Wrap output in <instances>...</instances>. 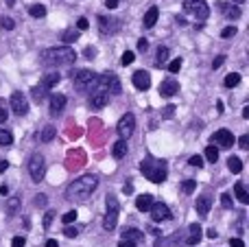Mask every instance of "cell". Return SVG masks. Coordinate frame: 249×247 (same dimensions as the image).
<instances>
[{"label":"cell","instance_id":"1","mask_svg":"<svg viewBox=\"0 0 249 247\" xmlns=\"http://www.w3.org/2000/svg\"><path fill=\"white\" fill-rule=\"evenodd\" d=\"M99 186V177L96 175H81L79 179H74L66 191V199L68 201H88L92 197V193Z\"/></svg>","mask_w":249,"mask_h":247},{"label":"cell","instance_id":"2","mask_svg":"<svg viewBox=\"0 0 249 247\" xmlns=\"http://www.w3.org/2000/svg\"><path fill=\"white\" fill-rule=\"evenodd\" d=\"M39 59H42V64L48 66V68H59V66L74 64L77 53H74V48H70V46H53V48L42 51Z\"/></svg>","mask_w":249,"mask_h":247},{"label":"cell","instance_id":"3","mask_svg":"<svg viewBox=\"0 0 249 247\" xmlns=\"http://www.w3.org/2000/svg\"><path fill=\"white\" fill-rule=\"evenodd\" d=\"M140 171H142V175H144L149 182H153V184H162L164 179H166V175H168L166 162L155 160V158H144V160L140 162Z\"/></svg>","mask_w":249,"mask_h":247},{"label":"cell","instance_id":"4","mask_svg":"<svg viewBox=\"0 0 249 247\" xmlns=\"http://www.w3.org/2000/svg\"><path fill=\"white\" fill-rule=\"evenodd\" d=\"M96 79H99V74L92 72V70H74L72 72V83L79 92H86V90L96 88Z\"/></svg>","mask_w":249,"mask_h":247},{"label":"cell","instance_id":"5","mask_svg":"<svg viewBox=\"0 0 249 247\" xmlns=\"http://www.w3.org/2000/svg\"><path fill=\"white\" fill-rule=\"evenodd\" d=\"M96 90L99 92H105V94H121V81H118L116 74L112 72H105L96 79Z\"/></svg>","mask_w":249,"mask_h":247},{"label":"cell","instance_id":"6","mask_svg":"<svg viewBox=\"0 0 249 247\" xmlns=\"http://www.w3.org/2000/svg\"><path fill=\"white\" fill-rule=\"evenodd\" d=\"M118 212H121V208H118L116 197L107 195V212H105V219H103V228H105L107 232H112L114 228H116V223H118Z\"/></svg>","mask_w":249,"mask_h":247},{"label":"cell","instance_id":"7","mask_svg":"<svg viewBox=\"0 0 249 247\" xmlns=\"http://www.w3.org/2000/svg\"><path fill=\"white\" fill-rule=\"evenodd\" d=\"M184 11L193 13L197 20H206L210 16V7H208L206 0H186L184 2Z\"/></svg>","mask_w":249,"mask_h":247},{"label":"cell","instance_id":"8","mask_svg":"<svg viewBox=\"0 0 249 247\" xmlns=\"http://www.w3.org/2000/svg\"><path fill=\"white\" fill-rule=\"evenodd\" d=\"M29 173L33 182H42L44 173H46V164H44V156L42 153H33L29 160Z\"/></svg>","mask_w":249,"mask_h":247},{"label":"cell","instance_id":"9","mask_svg":"<svg viewBox=\"0 0 249 247\" xmlns=\"http://www.w3.org/2000/svg\"><path fill=\"white\" fill-rule=\"evenodd\" d=\"M133 129H136V116H133V114H124L121 121H118V127H116L121 140H127L129 136L133 134Z\"/></svg>","mask_w":249,"mask_h":247},{"label":"cell","instance_id":"10","mask_svg":"<svg viewBox=\"0 0 249 247\" xmlns=\"http://www.w3.org/2000/svg\"><path fill=\"white\" fill-rule=\"evenodd\" d=\"M9 105H11V112L18 114V116H24V114L29 112V101H26V96L22 94V92H13Z\"/></svg>","mask_w":249,"mask_h":247},{"label":"cell","instance_id":"11","mask_svg":"<svg viewBox=\"0 0 249 247\" xmlns=\"http://www.w3.org/2000/svg\"><path fill=\"white\" fill-rule=\"evenodd\" d=\"M121 29V20L112 16H99V31L103 35H112Z\"/></svg>","mask_w":249,"mask_h":247},{"label":"cell","instance_id":"12","mask_svg":"<svg viewBox=\"0 0 249 247\" xmlns=\"http://www.w3.org/2000/svg\"><path fill=\"white\" fill-rule=\"evenodd\" d=\"M234 140H236V138H234V134L230 129H219L214 136H212V142L219 144L221 149H232L234 147Z\"/></svg>","mask_w":249,"mask_h":247},{"label":"cell","instance_id":"13","mask_svg":"<svg viewBox=\"0 0 249 247\" xmlns=\"http://www.w3.org/2000/svg\"><path fill=\"white\" fill-rule=\"evenodd\" d=\"M149 212H151V219H153L155 223H162V221H168V219H171V210H168V206L162 204V201L151 206Z\"/></svg>","mask_w":249,"mask_h":247},{"label":"cell","instance_id":"14","mask_svg":"<svg viewBox=\"0 0 249 247\" xmlns=\"http://www.w3.org/2000/svg\"><path fill=\"white\" fill-rule=\"evenodd\" d=\"M131 81H133V86L138 88V90H149L151 88V74L146 72V70H138V72H133V77H131Z\"/></svg>","mask_w":249,"mask_h":247},{"label":"cell","instance_id":"15","mask_svg":"<svg viewBox=\"0 0 249 247\" xmlns=\"http://www.w3.org/2000/svg\"><path fill=\"white\" fill-rule=\"evenodd\" d=\"M51 114L53 116H57V114H61L64 112V107H66V96L64 94H51Z\"/></svg>","mask_w":249,"mask_h":247},{"label":"cell","instance_id":"16","mask_svg":"<svg viewBox=\"0 0 249 247\" xmlns=\"http://www.w3.org/2000/svg\"><path fill=\"white\" fill-rule=\"evenodd\" d=\"M109 103V94H105V92H92V96H90V105L94 109H103L105 105Z\"/></svg>","mask_w":249,"mask_h":247},{"label":"cell","instance_id":"17","mask_svg":"<svg viewBox=\"0 0 249 247\" xmlns=\"http://www.w3.org/2000/svg\"><path fill=\"white\" fill-rule=\"evenodd\" d=\"M177 92H179V83H177L175 79L162 81V86H160V94H162V96H175Z\"/></svg>","mask_w":249,"mask_h":247},{"label":"cell","instance_id":"18","mask_svg":"<svg viewBox=\"0 0 249 247\" xmlns=\"http://www.w3.org/2000/svg\"><path fill=\"white\" fill-rule=\"evenodd\" d=\"M123 241H131V243H142L144 241V234L136 228H124L123 230Z\"/></svg>","mask_w":249,"mask_h":247},{"label":"cell","instance_id":"19","mask_svg":"<svg viewBox=\"0 0 249 247\" xmlns=\"http://www.w3.org/2000/svg\"><path fill=\"white\" fill-rule=\"evenodd\" d=\"M158 16H160V9L158 7H149V11H146L144 18H142V26H144V29H151V26H155V22H158Z\"/></svg>","mask_w":249,"mask_h":247},{"label":"cell","instance_id":"20","mask_svg":"<svg viewBox=\"0 0 249 247\" xmlns=\"http://www.w3.org/2000/svg\"><path fill=\"white\" fill-rule=\"evenodd\" d=\"M210 208H212V199H210V195H201V197H199V199H197V212L201 214V217H208Z\"/></svg>","mask_w":249,"mask_h":247},{"label":"cell","instance_id":"21","mask_svg":"<svg viewBox=\"0 0 249 247\" xmlns=\"http://www.w3.org/2000/svg\"><path fill=\"white\" fill-rule=\"evenodd\" d=\"M188 239H186V245H197L199 241H201V226L199 223H193V226L188 228Z\"/></svg>","mask_w":249,"mask_h":247},{"label":"cell","instance_id":"22","mask_svg":"<svg viewBox=\"0 0 249 247\" xmlns=\"http://www.w3.org/2000/svg\"><path fill=\"white\" fill-rule=\"evenodd\" d=\"M219 7H221V11H223V16H225V18H230V20H238V18H241V9L234 7V4L221 2Z\"/></svg>","mask_w":249,"mask_h":247},{"label":"cell","instance_id":"23","mask_svg":"<svg viewBox=\"0 0 249 247\" xmlns=\"http://www.w3.org/2000/svg\"><path fill=\"white\" fill-rule=\"evenodd\" d=\"M59 81H61L59 72H48V74H44V79H42V83H39V86H42L44 90H51V88H55Z\"/></svg>","mask_w":249,"mask_h":247},{"label":"cell","instance_id":"24","mask_svg":"<svg viewBox=\"0 0 249 247\" xmlns=\"http://www.w3.org/2000/svg\"><path fill=\"white\" fill-rule=\"evenodd\" d=\"M155 201H153V197L151 195H140L136 199V208L140 210V212H146V210H151V206H153Z\"/></svg>","mask_w":249,"mask_h":247},{"label":"cell","instance_id":"25","mask_svg":"<svg viewBox=\"0 0 249 247\" xmlns=\"http://www.w3.org/2000/svg\"><path fill=\"white\" fill-rule=\"evenodd\" d=\"M112 156L116 158V160H123V158L127 156V140H118V142H114Z\"/></svg>","mask_w":249,"mask_h":247},{"label":"cell","instance_id":"26","mask_svg":"<svg viewBox=\"0 0 249 247\" xmlns=\"http://www.w3.org/2000/svg\"><path fill=\"white\" fill-rule=\"evenodd\" d=\"M79 35H81V31H77L74 26H72V29H66L64 33H61V42H66V46H68L70 42H77Z\"/></svg>","mask_w":249,"mask_h":247},{"label":"cell","instance_id":"27","mask_svg":"<svg viewBox=\"0 0 249 247\" xmlns=\"http://www.w3.org/2000/svg\"><path fill=\"white\" fill-rule=\"evenodd\" d=\"M234 193H236V199L241 201V204H249V195H247V188L243 182H236V186H234Z\"/></svg>","mask_w":249,"mask_h":247},{"label":"cell","instance_id":"28","mask_svg":"<svg viewBox=\"0 0 249 247\" xmlns=\"http://www.w3.org/2000/svg\"><path fill=\"white\" fill-rule=\"evenodd\" d=\"M46 92H48V90H44L42 86H35L33 90H31V96H33L35 103H42V101L46 99Z\"/></svg>","mask_w":249,"mask_h":247},{"label":"cell","instance_id":"29","mask_svg":"<svg viewBox=\"0 0 249 247\" xmlns=\"http://www.w3.org/2000/svg\"><path fill=\"white\" fill-rule=\"evenodd\" d=\"M55 134H57V129L53 125H48V127H44V131H42V136H39V140L42 142H51L53 138H55Z\"/></svg>","mask_w":249,"mask_h":247},{"label":"cell","instance_id":"30","mask_svg":"<svg viewBox=\"0 0 249 247\" xmlns=\"http://www.w3.org/2000/svg\"><path fill=\"white\" fill-rule=\"evenodd\" d=\"M29 13H31V18H44L46 16V7L44 4H31Z\"/></svg>","mask_w":249,"mask_h":247},{"label":"cell","instance_id":"31","mask_svg":"<svg viewBox=\"0 0 249 247\" xmlns=\"http://www.w3.org/2000/svg\"><path fill=\"white\" fill-rule=\"evenodd\" d=\"M166 59H168V48L166 46H160L158 48V57H155V64L162 68V66L166 64Z\"/></svg>","mask_w":249,"mask_h":247},{"label":"cell","instance_id":"32","mask_svg":"<svg viewBox=\"0 0 249 247\" xmlns=\"http://www.w3.org/2000/svg\"><path fill=\"white\" fill-rule=\"evenodd\" d=\"M228 166H230V171H232V173H241L243 171V162H241V158H230L228 160Z\"/></svg>","mask_w":249,"mask_h":247},{"label":"cell","instance_id":"33","mask_svg":"<svg viewBox=\"0 0 249 247\" xmlns=\"http://www.w3.org/2000/svg\"><path fill=\"white\" fill-rule=\"evenodd\" d=\"M238 83H241V74L238 72H230L228 77H225V88H236Z\"/></svg>","mask_w":249,"mask_h":247},{"label":"cell","instance_id":"34","mask_svg":"<svg viewBox=\"0 0 249 247\" xmlns=\"http://www.w3.org/2000/svg\"><path fill=\"white\" fill-rule=\"evenodd\" d=\"M206 160H208V162H212V164H214V162L219 160V149H216L214 144L206 149Z\"/></svg>","mask_w":249,"mask_h":247},{"label":"cell","instance_id":"35","mask_svg":"<svg viewBox=\"0 0 249 247\" xmlns=\"http://www.w3.org/2000/svg\"><path fill=\"white\" fill-rule=\"evenodd\" d=\"M11 142H13L11 131H9V129H0V144H2V147H9Z\"/></svg>","mask_w":249,"mask_h":247},{"label":"cell","instance_id":"36","mask_svg":"<svg viewBox=\"0 0 249 247\" xmlns=\"http://www.w3.org/2000/svg\"><path fill=\"white\" fill-rule=\"evenodd\" d=\"M195 188H197V182H193V179H186V182L181 184V191H184L186 195H190V193H195Z\"/></svg>","mask_w":249,"mask_h":247},{"label":"cell","instance_id":"37","mask_svg":"<svg viewBox=\"0 0 249 247\" xmlns=\"http://www.w3.org/2000/svg\"><path fill=\"white\" fill-rule=\"evenodd\" d=\"M61 221L66 223V226H70V223L77 221V210H70V212H66L64 217H61Z\"/></svg>","mask_w":249,"mask_h":247},{"label":"cell","instance_id":"38","mask_svg":"<svg viewBox=\"0 0 249 247\" xmlns=\"http://www.w3.org/2000/svg\"><path fill=\"white\" fill-rule=\"evenodd\" d=\"M133 59H136V55H133L131 51H124L123 57H121V64L123 66H129V64H133Z\"/></svg>","mask_w":249,"mask_h":247},{"label":"cell","instance_id":"39","mask_svg":"<svg viewBox=\"0 0 249 247\" xmlns=\"http://www.w3.org/2000/svg\"><path fill=\"white\" fill-rule=\"evenodd\" d=\"M18 206H20V199H18V197H11V199H9V204H7V212L13 214L18 210Z\"/></svg>","mask_w":249,"mask_h":247},{"label":"cell","instance_id":"40","mask_svg":"<svg viewBox=\"0 0 249 247\" xmlns=\"http://www.w3.org/2000/svg\"><path fill=\"white\" fill-rule=\"evenodd\" d=\"M0 26H2V29H7V31H13V29H16V22H13L11 18H0Z\"/></svg>","mask_w":249,"mask_h":247},{"label":"cell","instance_id":"41","mask_svg":"<svg viewBox=\"0 0 249 247\" xmlns=\"http://www.w3.org/2000/svg\"><path fill=\"white\" fill-rule=\"evenodd\" d=\"M179 70H181V59H173L171 64H168V72L175 74V72H179Z\"/></svg>","mask_w":249,"mask_h":247},{"label":"cell","instance_id":"42","mask_svg":"<svg viewBox=\"0 0 249 247\" xmlns=\"http://www.w3.org/2000/svg\"><path fill=\"white\" fill-rule=\"evenodd\" d=\"M234 35H236V26H225L223 31H221V37H234Z\"/></svg>","mask_w":249,"mask_h":247},{"label":"cell","instance_id":"43","mask_svg":"<svg viewBox=\"0 0 249 247\" xmlns=\"http://www.w3.org/2000/svg\"><path fill=\"white\" fill-rule=\"evenodd\" d=\"M221 206H223L225 210H230V208H232V197H230L228 193H223V195H221Z\"/></svg>","mask_w":249,"mask_h":247},{"label":"cell","instance_id":"44","mask_svg":"<svg viewBox=\"0 0 249 247\" xmlns=\"http://www.w3.org/2000/svg\"><path fill=\"white\" fill-rule=\"evenodd\" d=\"M9 118V112H7V105H4V101L0 99V123H7Z\"/></svg>","mask_w":249,"mask_h":247},{"label":"cell","instance_id":"45","mask_svg":"<svg viewBox=\"0 0 249 247\" xmlns=\"http://www.w3.org/2000/svg\"><path fill=\"white\" fill-rule=\"evenodd\" d=\"M188 164H190V166H197V169H201V166H203V158H201V156H193V158L188 160Z\"/></svg>","mask_w":249,"mask_h":247},{"label":"cell","instance_id":"46","mask_svg":"<svg viewBox=\"0 0 249 247\" xmlns=\"http://www.w3.org/2000/svg\"><path fill=\"white\" fill-rule=\"evenodd\" d=\"M53 219H55V212H53V210H48V212L44 214V228H51Z\"/></svg>","mask_w":249,"mask_h":247},{"label":"cell","instance_id":"47","mask_svg":"<svg viewBox=\"0 0 249 247\" xmlns=\"http://www.w3.org/2000/svg\"><path fill=\"white\" fill-rule=\"evenodd\" d=\"M88 26H90V22H88L86 18H79L77 20V31H86Z\"/></svg>","mask_w":249,"mask_h":247},{"label":"cell","instance_id":"48","mask_svg":"<svg viewBox=\"0 0 249 247\" xmlns=\"http://www.w3.org/2000/svg\"><path fill=\"white\" fill-rule=\"evenodd\" d=\"M64 234L68 236V239H74V236L79 234V230H77V228H70V226H68V228H66V230H64Z\"/></svg>","mask_w":249,"mask_h":247},{"label":"cell","instance_id":"49","mask_svg":"<svg viewBox=\"0 0 249 247\" xmlns=\"http://www.w3.org/2000/svg\"><path fill=\"white\" fill-rule=\"evenodd\" d=\"M238 147H241V149H249V136L247 134L238 138Z\"/></svg>","mask_w":249,"mask_h":247},{"label":"cell","instance_id":"50","mask_svg":"<svg viewBox=\"0 0 249 247\" xmlns=\"http://www.w3.org/2000/svg\"><path fill=\"white\" fill-rule=\"evenodd\" d=\"M223 61H225V55H219V57H214V61H212V68H221L223 66Z\"/></svg>","mask_w":249,"mask_h":247},{"label":"cell","instance_id":"51","mask_svg":"<svg viewBox=\"0 0 249 247\" xmlns=\"http://www.w3.org/2000/svg\"><path fill=\"white\" fill-rule=\"evenodd\" d=\"M146 48H149V39H144V37H142V39H138V51H142V53H144Z\"/></svg>","mask_w":249,"mask_h":247},{"label":"cell","instance_id":"52","mask_svg":"<svg viewBox=\"0 0 249 247\" xmlns=\"http://www.w3.org/2000/svg\"><path fill=\"white\" fill-rule=\"evenodd\" d=\"M26 243H24V239H22V236H16V239L11 241V247H24Z\"/></svg>","mask_w":249,"mask_h":247},{"label":"cell","instance_id":"53","mask_svg":"<svg viewBox=\"0 0 249 247\" xmlns=\"http://www.w3.org/2000/svg\"><path fill=\"white\" fill-rule=\"evenodd\" d=\"M173 112H175V107H173V105H168V107L162 112V116H164V118H171V116H173Z\"/></svg>","mask_w":249,"mask_h":247},{"label":"cell","instance_id":"54","mask_svg":"<svg viewBox=\"0 0 249 247\" xmlns=\"http://www.w3.org/2000/svg\"><path fill=\"white\" fill-rule=\"evenodd\" d=\"M35 206H46V197L37 195V197H35Z\"/></svg>","mask_w":249,"mask_h":247},{"label":"cell","instance_id":"55","mask_svg":"<svg viewBox=\"0 0 249 247\" xmlns=\"http://www.w3.org/2000/svg\"><path fill=\"white\" fill-rule=\"evenodd\" d=\"M230 247H245V243H243L241 239H232L230 241Z\"/></svg>","mask_w":249,"mask_h":247},{"label":"cell","instance_id":"56","mask_svg":"<svg viewBox=\"0 0 249 247\" xmlns=\"http://www.w3.org/2000/svg\"><path fill=\"white\" fill-rule=\"evenodd\" d=\"M83 55H86V57H94V55H96V48L88 46V48H86V51H83Z\"/></svg>","mask_w":249,"mask_h":247},{"label":"cell","instance_id":"57","mask_svg":"<svg viewBox=\"0 0 249 247\" xmlns=\"http://www.w3.org/2000/svg\"><path fill=\"white\" fill-rule=\"evenodd\" d=\"M105 7H107L109 11H112V9H116V7H118V0H107V2H105Z\"/></svg>","mask_w":249,"mask_h":247},{"label":"cell","instance_id":"58","mask_svg":"<svg viewBox=\"0 0 249 247\" xmlns=\"http://www.w3.org/2000/svg\"><path fill=\"white\" fill-rule=\"evenodd\" d=\"M118 247H136V243H131V241H123V239H121Z\"/></svg>","mask_w":249,"mask_h":247},{"label":"cell","instance_id":"59","mask_svg":"<svg viewBox=\"0 0 249 247\" xmlns=\"http://www.w3.org/2000/svg\"><path fill=\"white\" fill-rule=\"evenodd\" d=\"M7 169H9V162L7 160H0V173H4Z\"/></svg>","mask_w":249,"mask_h":247},{"label":"cell","instance_id":"60","mask_svg":"<svg viewBox=\"0 0 249 247\" xmlns=\"http://www.w3.org/2000/svg\"><path fill=\"white\" fill-rule=\"evenodd\" d=\"M46 247H59V243H57L55 239H48V241H46Z\"/></svg>","mask_w":249,"mask_h":247},{"label":"cell","instance_id":"61","mask_svg":"<svg viewBox=\"0 0 249 247\" xmlns=\"http://www.w3.org/2000/svg\"><path fill=\"white\" fill-rule=\"evenodd\" d=\"M123 191L127 193V195H131V193H133V186H131V184H124V188H123Z\"/></svg>","mask_w":249,"mask_h":247},{"label":"cell","instance_id":"62","mask_svg":"<svg viewBox=\"0 0 249 247\" xmlns=\"http://www.w3.org/2000/svg\"><path fill=\"white\" fill-rule=\"evenodd\" d=\"M0 195L7 197V195H9V188H7V186H0Z\"/></svg>","mask_w":249,"mask_h":247},{"label":"cell","instance_id":"63","mask_svg":"<svg viewBox=\"0 0 249 247\" xmlns=\"http://www.w3.org/2000/svg\"><path fill=\"white\" fill-rule=\"evenodd\" d=\"M175 22H177V24H179V26H184V24H186V20H184V18H179V16L175 18Z\"/></svg>","mask_w":249,"mask_h":247},{"label":"cell","instance_id":"64","mask_svg":"<svg viewBox=\"0 0 249 247\" xmlns=\"http://www.w3.org/2000/svg\"><path fill=\"white\" fill-rule=\"evenodd\" d=\"M234 2H238V4H243V2H245V0H232V4H234Z\"/></svg>","mask_w":249,"mask_h":247}]
</instances>
